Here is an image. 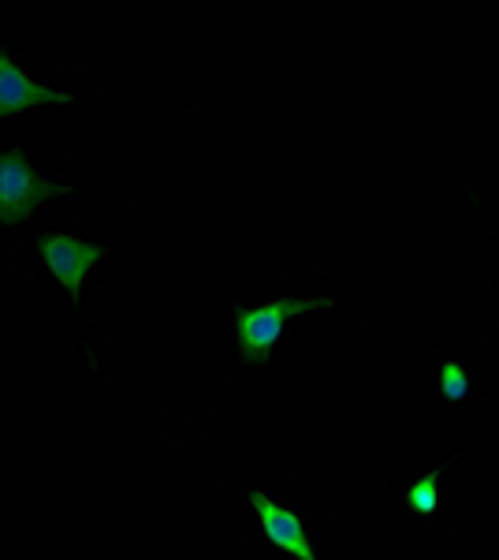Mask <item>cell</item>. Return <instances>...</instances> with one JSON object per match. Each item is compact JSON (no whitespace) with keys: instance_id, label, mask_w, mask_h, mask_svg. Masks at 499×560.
<instances>
[{"instance_id":"1","label":"cell","mask_w":499,"mask_h":560,"mask_svg":"<svg viewBox=\"0 0 499 560\" xmlns=\"http://www.w3.org/2000/svg\"><path fill=\"white\" fill-rule=\"evenodd\" d=\"M112 229L102 221H52L26 243V273L38 300L63 322H79L112 273Z\"/></svg>"},{"instance_id":"2","label":"cell","mask_w":499,"mask_h":560,"mask_svg":"<svg viewBox=\"0 0 499 560\" xmlns=\"http://www.w3.org/2000/svg\"><path fill=\"white\" fill-rule=\"evenodd\" d=\"M90 195L86 173L52 158L31 135H0V236L38 232L75 198Z\"/></svg>"},{"instance_id":"3","label":"cell","mask_w":499,"mask_h":560,"mask_svg":"<svg viewBox=\"0 0 499 560\" xmlns=\"http://www.w3.org/2000/svg\"><path fill=\"white\" fill-rule=\"evenodd\" d=\"M49 108L90 113V86L71 71L52 68L31 38L0 31V135H15Z\"/></svg>"},{"instance_id":"4","label":"cell","mask_w":499,"mask_h":560,"mask_svg":"<svg viewBox=\"0 0 499 560\" xmlns=\"http://www.w3.org/2000/svg\"><path fill=\"white\" fill-rule=\"evenodd\" d=\"M335 303H340V295H332V292H321V295L280 292L265 303L242 306L231 322L235 351H239L242 359H265L284 345L292 322L306 318V314H313V311H324V306H335Z\"/></svg>"},{"instance_id":"5","label":"cell","mask_w":499,"mask_h":560,"mask_svg":"<svg viewBox=\"0 0 499 560\" xmlns=\"http://www.w3.org/2000/svg\"><path fill=\"white\" fill-rule=\"evenodd\" d=\"M247 504L258 516V527L272 546L284 549L295 560H317V549L310 546V530H306L302 512H295L292 504H284L280 497L265 490H247Z\"/></svg>"},{"instance_id":"6","label":"cell","mask_w":499,"mask_h":560,"mask_svg":"<svg viewBox=\"0 0 499 560\" xmlns=\"http://www.w3.org/2000/svg\"><path fill=\"white\" fill-rule=\"evenodd\" d=\"M437 482H440V471H432V475H425V478H417V482L406 490V504H411L414 512H421V516H429L432 509H437Z\"/></svg>"},{"instance_id":"7","label":"cell","mask_w":499,"mask_h":560,"mask_svg":"<svg viewBox=\"0 0 499 560\" xmlns=\"http://www.w3.org/2000/svg\"><path fill=\"white\" fill-rule=\"evenodd\" d=\"M443 393H448V400H462L466 396V374L455 363L443 366Z\"/></svg>"}]
</instances>
